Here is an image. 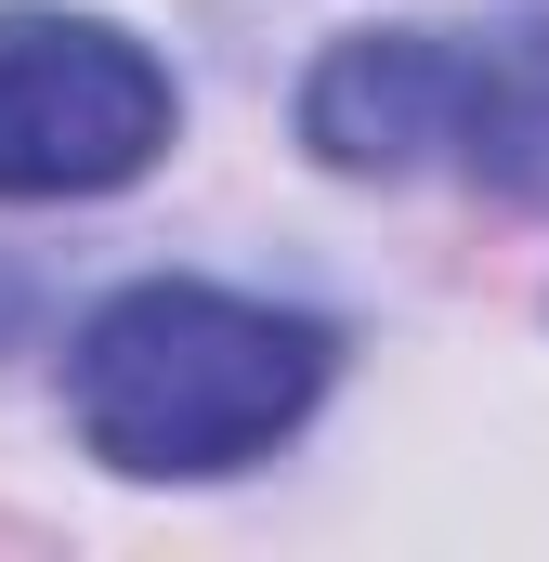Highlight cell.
I'll use <instances>...</instances> for the list:
<instances>
[{"label":"cell","instance_id":"6da1fadb","mask_svg":"<svg viewBox=\"0 0 549 562\" xmlns=\"http://www.w3.org/2000/svg\"><path fill=\"white\" fill-rule=\"evenodd\" d=\"M314 393H327V327L274 314V301H236V288H197V276L119 288L66 353L79 445L105 471H144V484L249 471L262 445H288L314 419Z\"/></svg>","mask_w":549,"mask_h":562},{"label":"cell","instance_id":"7a4b0ae2","mask_svg":"<svg viewBox=\"0 0 549 562\" xmlns=\"http://www.w3.org/2000/svg\"><path fill=\"white\" fill-rule=\"evenodd\" d=\"M301 144L327 170H458L549 210V13L497 26H367L301 79Z\"/></svg>","mask_w":549,"mask_h":562},{"label":"cell","instance_id":"3957f363","mask_svg":"<svg viewBox=\"0 0 549 562\" xmlns=\"http://www.w3.org/2000/svg\"><path fill=\"white\" fill-rule=\"evenodd\" d=\"M183 92L105 13H0V196H105L170 144Z\"/></svg>","mask_w":549,"mask_h":562}]
</instances>
